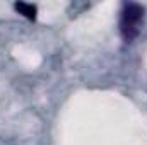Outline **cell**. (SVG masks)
<instances>
[{"instance_id":"cell-1","label":"cell","mask_w":147,"mask_h":145,"mask_svg":"<svg viewBox=\"0 0 147 145\" xmlns=\"http://www.w3.org/2000/svg\"><path fill=\"white\" fill-rule=\"evenodd\" d=\"M144 17V7L140 3H128L125 5L123 12H121V21H120V31L123 39L128 43L139 33V22Z\"/></svg>"},{"instance_id":"cell-2","label":"cell","mask_w":147,"mask_h":145,"mask_svg":"<svg viewBox=\"0 0 147 145\" xmlns=\"http://www.w3.org/2000/svg\"><path fill=\"white\" fill-rule=\"evenodd\" d=\"M14 9H16L21 15H24L26 19H29V21H34V19H36L38 7L34 5V3H28V2H16V3H14Z\"/></svg>"}]
</instances>
